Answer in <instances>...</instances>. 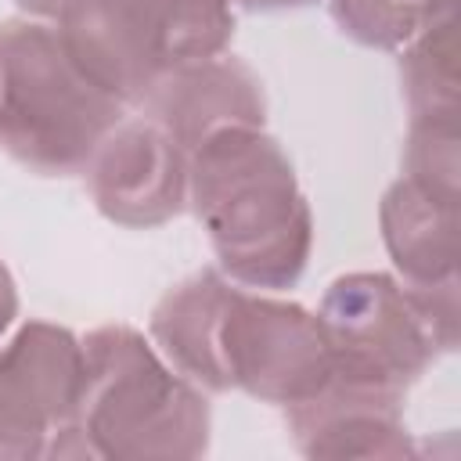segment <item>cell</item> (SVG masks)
Here are the masks:
<instances>
[{"label": "cell", "instance_id": "obj_1", "mask_svg": "<svg viewBox=\"0 0 461 461\" xmlns=\"http://www.w3.org/2000/svg\"><path fill=\"white\" fill-rule=\"evenodd\" d=\"M151 335L173 367L205 389H245L270 403L317 396L335 367L324 328L295 303L249 295L202 270L151 313Z\"/></svg>", "mask_w": 461, "mask_h": 461}, {"label": "cell", "instance_id": "obj_14", "mask_svg": "<svg viewBox=\"0 0 461 461\" xmlns=\"http://www.w3.org/2000/svg\"><path fill=\"white\" fill-rule=\"evenodd\" d=\"M25 11H32V14H47V18H54V11L61 7V0H18Z\"/></svg>", "mask_w": 461, "mask_h": 461}, {"label": "cell", "instance_id": "obj_12", "mask_svg": "<svg viewBox=\"0 0 461 461\" xmlns=\"http://www.w3.org/2000/svg\"><path fill=\"white\" fill-rule=\"evenodd\" d=\"M14 310H18V295H14L11 274H7V270H4V263H0V335L7 331V324H11Z\"/></svg>", "mask_w": 461, "mask_h": 461}, {"label": "cell", "instance_id": "obj_3", "mask_svg": "<svg viewBox=\"0 0 461 461\" xmlns=\"http://www.w3.org/2000/svg\"><path fill=\"white\" fill-rule=\"evenodd\" d=\"M205 400L122 324L83 342V382L72 418L47 454L169 457L205 450Z\"/></svg>", "mask_w": 461, "mask_h": 461}, {"label": "cell", "instance_id": "obj_6", "mask_svg": "<svg viewBox=\"0 0 461 461\" xmlns=\"http://www.w3.org/2000/svg\"><path fill=\"white\" fill-rule=\"evenodd\" d=\"M83 382V342L32 321L0 353V454H47L72 418Z\"/></svg>", "mask_w": 461, "mask_h": 461}, {"label": "cell", "instance_id": "obj_7", "mask_svg": "<svg viewBox=\"0 0 461 461\" xmlns=\"http://www.w3.org/2000/svg\"><path fill=\"white\" fill-rule=\"evenodd\" d=\"M187 148L140 115L119 122L86 162L90 194L97 209L126 227H155L184 209L187 198Z\"/></svg>", "mask_w": 461, "mask_h": 461}, {"label": "cell", "instance_id": "obj_10", "mask_svg": "<svg viewBox=\"0 0 461 461\" xmlns=\"http://www.w3.org/2000/svg\"><path fill=\"white\" fill-rule=\"evenodd\" d=\"M162 76L216 58L234 32L227 0H126Z\"/></svg>", "mask_w": 461, "mask_h": 461}, {"label": "cell", "instance_id": "obj_9", "mask_svg": "<svg viewBox=\"0 0 461 461\" xmlns=\"http://www.w3.org/2000/svg\"><path fill=\"white\" fill-rule=\"evenodd\" d=\"M385 245L414 292L454 288V202L421 191L407 176L382 205Z\"/></svg>", "mask_w": 461, "mask_h": 461}, {"label": "cell", "instance_id": "obj_13", "mask_svg": "<svg viewBox=\"0 0 461 461\" xmlns=\"http://www.w3.org/2000/svg\"><path fill=\"white\" fill-rule=\"evenodd\" d=\"M252 11H277V7H303V4H313V0H238Z\"/></svg>", "mask_w": 461, "mask_h": 461}, {"label": "cell", "instance_id": "obj_11", "mask_svg": "<svg viewBox=\"0 0 461 461\" xmlns=\"http://www.w3.org/2000/svg\"><path fill=\"white\" fill-rule=\"evenodd\" d=\"M436 4L450 0H335L331 14L353 40L367 47H396L436 18Z\"/></svg>", "mask_w": 461, "mask_h": 461}, {"label": "cell", "instance_id": "obj_2", "mask_svg": "<svg viewBox=\"0 0 461 461\" xmlns=\"http://www.w3.org/2000/svg\"><path fill=\"white\" fill-rule=\"evenodd\" d=\"M187 191L220 267L252 288L292 285L310 256V209L292 166L259 126L205 137L187 158Z\"/></svg>", "mask_w": 461, "mask_h": 461}, {"label": "cell", "instance_id": "obj_8", "mask_svg": "<svg viewBox=\"0 0 461 461\" xmlns=\"http://www.w3.org/2000/svg\"><path fill=\"white\" fill-rule=\"evenodd\" d=\"M140 104L148 108V119L187 148V155L220 130L263 126L259 79L249 72V65L220 54L166 72Z\"/></svg>", "mask_w": 461, "mask_h": 461}, {"label": "cell", "instance_id": "obj_5", "mask_svg": "<svg viewBox=\"0 0 461 461\" xmlns=\"http://www.w3.org/2000/svg\"><path fill=\"white\" fill-rule=\"evenodd\" d=\"M317 321L331 349V382L389 396L421 375L439 342H454V313H439L432 292L396 288L382 274L339 277Z\"/></svg>", "mask_w": 461, "mask_h": 461}, {"label": "cell", "instance_id": "obj_4", "mask_svg": "<svg viewBox=\"0 0 461 461\" xmlns=\"http://www.w3.org/2000/svg\"><path fill=\"white\" fill-rule=\"evenodd\" d=\"M122 108L72 61L58 29L0 22V148L11 158L47 176L79 173Z\"/></svg>", "mask_w": 461, "mask_h": 461}]
</instances>
